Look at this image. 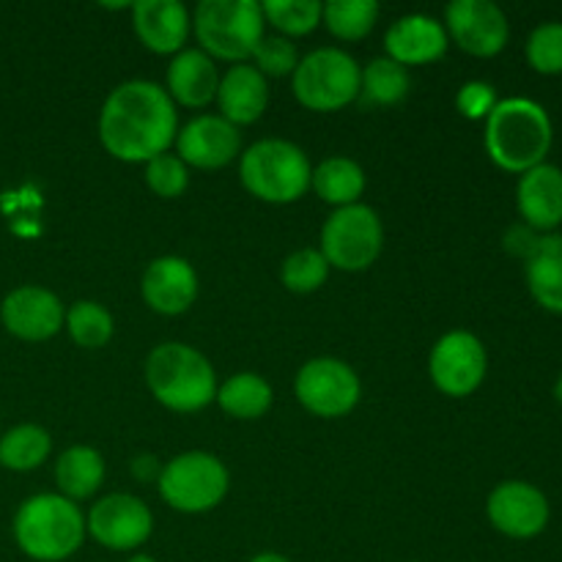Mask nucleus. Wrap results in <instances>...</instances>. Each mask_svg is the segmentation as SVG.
<instances>
[{
    "mask_svg": "<svg viewBox=\"0 0 562 562\" xmlns=\"http://www.w3.org/2000/svg\"><path fill=\"white\" fill-rule=\"evenodd\" d=\"M86 530L99 547L110 552H132L151 538L154 516L135 494H108L91 505Z\"/></svg>",
    "mask_w": 562,
    "mask_h": 562,
    "instance_id": "nucleus-12",
    "label": "nucleus"
},
{
    "mask_svg": "<svg viewBox=\"0 0 562 562\" xmlns=\"http://www.w3.org/2000/svg\"><path fill=\"white\" fill-rule=\"evenodd\" d=\"M220 71L217 60L209 58L201 47L181 49L173 55L165 75V91L181 108H206L217 99Z\"/></svg>",
    "mask_w": 562,
    "mask_h": 562,
    "instance_id": "nucleus-21",
    "label": "nucleus"
},
{
    "mask_svg": "<svg viewBox=\"0 0 562 562\" xmlns=\"http://www.w3.org/2000/svg\"><path fill=\"white\" fill-rule=\"evenodd\" d=\"M488 371L486 346L467 329L442 335L428 357V373L434 387L450 398H467L483 384Z\"/></svg>",
    "mask_w": 562,
    "mask_h": 562,
    "instance_id": "nucleus-11",
    "label": "nucleus"
},
{
    "mask_svg": "<svg viewBox=\"0 0 562 562\" xmlns=\"http://www.w3.org/2000/svg\"><path fill=\"white\" fill-rule=\"evenodd\" d=\"M64 327L69 338L82 349H102L113 338V316L104 305L91 300H80L71 307H66Z\"/></svg>",
    "mask_w": 562,
    "mask_h": 562,
    "instance_id": "nucleus-30",
    "label": "nucleus"
},
{
    "mask_svg": "<svg viewBox=\"0 0 562 562\" xmlns=\"http://www.w3.org/2000/svg\"><path fill=\"white\" fill-rule=\"evenodd\" d=\"M179 135V113L162 86L126 80L110 91L99 113V140L121 162H151L168 154Z\"/></svg>",
    "mask_w": 562,
    "mask_h": 562,
    "instance_id": "nucleus-1",
    "label": "nucleus"
},
{
    "mask_svg": "<svg viewBox=\"0 0 562 562\" xmlns=\"http://www.w3.org/2000/svg\"><path fill=\"white\" fill-rule=\"evenodd\" d=\"M525 280L532 300L549 313L562 316V234L541 236L525 261Z\"/></svg>",
    "mask_w": 562,
    "mask_h": 562,
    "instance_id": "nucleus-23",
    "label": "nucleus"
},
{
    "mask_svg": "<svg viewBox=\"0 0 562 562\" xmlns=\"http://www.w3.org/2000/svg\"><path fill=\"white\" fill-rule=\"evenodd\" d=\"M231 486L223 461L203 450H190L162 467L157 477L159 497L179 514H206L217 508Z\"/></svg>",
    "mask_w": 562,
    "mask_h": 562,
    "instance_id": "nucleus-8",
    "label": "nucleus"
},
{
    "mask_svg": "<svg viewBox=\"0 0 562 562\" xmlns=\"http://www.w3.org/2000/svg\"><path fill=\"white\" fill-rule=\"evenodd\" d=\"M143 176H146L148 190L157 198H168V201L184 195L187 187H190V168L170 151L146 162V173Z\"/></svg>",
    "mask_w": 562,
    "mask_h": 562,
    "instance_id": "nucleus-34",
    "label": "nucleus"
},
{
    "mask_svg": "<svg viewBox=\"0 0 562 562\" xmlns=\"http://www.w3.org/2000/svg\"><path fill=\"white\" fill-rule=\"evenodd\" d=\"M516 206L536 234H554L562 225V168L543 162L519 176Z\"/></svg>",
    "mask_w": 562,
    "mask_h": 562,
    "instance_id": "nucleus-20",
    "label": "nucleus"
},
{
    "mask_svg": "<svg viewBox=\"0 0 562 562\" xmlns=\"http://www.w3.org/2000/svg\"><path fill=\"white\" fill-rule=\"evenodd\" d=\"M486 154L508 173H527L547 162L554 126L543 104L527 97L499 99L486 119Z\"/></svg>",
    "mask_w": 562,
    "mask_h": 562,
    "instance_id": "nucleus-2",
    "label": "nucleus"
},
{
    "mask_svg": "<svg viewBox=\"0 0 562 562\" xmlns=\"http://www.w3.org/2000/svg\"><path fill=\"white\" fill-rule=\"evenodd\" d=\"M263 20L278 31V36H285L294 42L296 36H307L322 25L324 3L318 0H267L261 3Z\"/></svg>",
    "mask_w": 562,
    "mask_h": 562,
    "instance_id": "nucleus-31",
    "label": "nucleus"
},
{
    "mask_svg": "<svg viewBox=\"0 0 562 562\" xmlns=\"http://www.w3.org/2000/svg\"><path fill=\"white\" fill-rule=\"evenodd\" d=\"M376 0H329L324 3L322 22L340 42H362L379 22Z\"/></svg>",
    "mask_w": 562,
    "mask_h": 562,
    "instance_id": "nucleus-29",
    "label": "nucleus"
},
{
    "mask_svg": "<svg viewBox=\"0 0 562 562\" xmlns=\"http://www.w3.org/2000/svg\"><path fill=\"white\" fill-rule=\"evenodd\" d=\"M104 481V459L99 450L88 445H75L64 450L55 461V483H58L60 497L80 503L93 497Z\"/></svg>",
    "mask_w": 562,
    "mask_h": 562,
    "instance_id": "nucleus-24",
    "label": "nucleus"
},
{
    "mask_svg": "<svg viewBox=\"0 0 562 562\" xmlns=\"http://www.w3.org/2000/svg\"><path fill=\"white\" fill-rule=\"evenodd\" d=\"M241 154V135L223 115H198L176 135V157L187 168L220 170Z\"/></svg>",
    "mask_w": 562,
    "mask_h": 562,
    "instance_id": "nucleus-16",
    "label": "nucleus"
},
{
    "mask_svg": "<svg viewBox=\"0 0 562 562\" xmlns=\"http://www.w3.org/2000/svg\"><path fill=\"white\" fill-rule=\"evenodd\" d=\"M409 69L390 60L387 55L373 58L366 69L360 71V108H395L409 97Z\"/></svg>",
    "mask_w": 562,
    "mask_h": 562,
    "instance_id": "nucleus-26",
    "label": "nucleus"
},
{
    "mask_svg": "<svg viewBox=\"0 0 562 562\" xmlns=\"http://www.w3.org/2000/svg\"><path fill=\"white\" fill-rule=\"evenodd\" d=\"M53 439L42 426H16L0 437V467L11 472H31L49 459Z\"/></svg>",
    "mask_w": 562,
    "mask_h": 562,
    "instance_id": "nucleus-28",
    "label": "nucleus"
},
{
    "mask_svg": "<svg viewBox=\"0 0 562 562\" xmlns=\"http://www.w3.org/2000/svg\"><path fill=\"white\" fill-rule=\"evenodd\" d=\"M554 398H558V404H562V373L558 376V382H554Z\"/></svg>",
    "mask_w": 562,
    "mask_h": 562,
    "instance_id": "nucleus-41",
    "label": "nucleus"
},
{
    "mask_svg": "<svg viewBox=\"0 0 562 562\" xmlns=\"http://www.w3.org/2000/svg\"><path fill=\"white\" fill-rule=\"evenodd\" d=\"M486 516L497 532L514 541H530L538 538L549 525L547 494L527 481H505L488 494Z\"/></svg>",
    "mask_w": 562,
    "mask_h": 562,
    "instance_id": "nucleus-14",
    "label": "nucleus"
},
{
    "mask_svg": "<svg viewBox=\"0 0 562 562\" xmlns=\"http://www.w3.org/2000/svg\"><path fill=\"white\" fill-rule=\"evenodd\" d=\"M294 395L311 415L335 420L355 412L360 404L362 384L355 368L335 357H316L305 362L294 379Z\"/></svg>",
    "mask_w": 562,
    "mask_h": 562,
    "instance_id": "nucleus-10",
    "label": "nucleus"
},
{
    "mask_svg": "<svg viewBox=\"0 0 562 562\" xmlns=\"http://www.w3.org/2000/svg\"><path fill=\"white\" fill-rule=\"evenodd\" d=\"M329 278V263L316 247H302L291 252L280 267V280L291 294H313L322 289Z\"/></svg>",
    "mask_w": 562,
    "mask_h": 562,
    "instance_id": "nucleus-32",
    "label": "nucleus"
},
{
    "mask_svg": "<svg viewBox=\"0 0 562 562\" xmlns=\"http://www.w3.org/2000/svg\"><path fill=\"white\" fill-rule=\"evenodd\" d=\"M311 159L296 143L267 137L241 154L239 179L252 198L274 206L296 203L311 190Z\"/></svg>",
    "mask_w": 562,
    "mask_h": 562,
    "instance_id": "nucleus-5",
    "label": "nucleus"
},
{
    "mask_svg": "<svg viewBox=\"0 0 562 562\" xmlns=\"http://www.w3.org/2000/svg\"><path fill=\"white\" fill-rule=\"evenodd\" d=\"M538 241H541V236H538L530 225L521 223V225H514V228L505 234V250H508L510 256L525 258L527 261V258L532 256V250L538 247Z\"/></svg>",
    "mask_w": 562,
    "mask_h": 562,
    "instance_id": "nucleus-37",
    "label": "nucleus"
},
{
    "mask_svg": "<svg viewBox=\"0 0 562 562\" xmlns=\"http://www.w3.org/2000/svg\"><path fill=\"white\" fill-rule=\"evenodd\" d=\"M360 71L362 66L346 49H313L291 75V91L313 113H338L360 97Z\"/></svg>",
    "mask_w": 562,
    "mask_h": 562,
    "instance_id": "nucleus-7",
    "label": "nucleus"
},
{
    "mask_svg": "<svg viewBox=\"0 0 562 562\" xmlns=\"http://www.w3.org/2000/svg\"><path fill=\"white\" fill-rule=\"evenodd\" d=\"M126 562H157V560H154L151 554H143V552H137V554H132V558L126 560Z\"/></svg>",
    "mask_w": 562,
    "mask_h": 562,
    "instance_id": "nucleus-40",
    "label": "nucleus"
},
{
    "mask_svg": "<svg viewBox=\"0 0 562 562\" xmlns=\"http://www.w3.org/2000/svg\"><path fill=\"white\" fill-rule=\"evenodd\" d=\"M143 302L159 316H181L198 300V272L187 258L159 256L140 280Z\"/></svg>",
    "mask_w": 562,
    "mask_h": 562,
    "instance_id": "nucleus-17",
    "label": "nucleus"
},
{
    "mask_svg": "<svg viewBox=\"0 0 562 562\" xmlns=\"http://www.w3.org/2000/svg\"><path fill=\"white\" fill-rule=\"evenodd\" d=\"M311 187L329 206H355L366 192V170L351 157H329L313 168Z\"/></svg>",
    "mask_w": 562,
    "mask_h": 562,
    "instance_id": "nucleus-25",
    "label": "nucleus"
},
{
    "mask_svg": "<svg viewBox=\"0 0 562 562\" xmlns=\"http://www.w3.org/2000/svg\"><path fill=\"white\" fill-rule=\"evenodd\" d=\"M445 31L467 55L494 58L508 47L510 22L492 0H453L445 9Z\"/></svg>",
    "mask_w": 562,
    "mask_h": 562,
    "instance_id": "nucleus-13",
    "label": "nucleus"
},
{
    "mask_svg": "<svg viewBox=\"0 0 562 562\" xmlns=\"http://www.w3.org/2000/svg\"><path fill=\"white\" fill-rule=\"evenodd\" d=\"M497 91H494L492 82H483V80H472L467 86H461L459 97H456V108L461 110L464 119H488L494 108H497Z\"/></svg>",
    "mask_w": 562,
    "mask_h": 562,
    "instance_id": "nucleus-36",
    "label": "nucleus"
},
{
    "mask_svg": "<svg viewBox=\"0 0 562 562\" xmlns=\"http://www.w3.org/2000/svg\"><path fill=\"white\" fill-rule=\"evenodd\" d=\"M527 64L538 75H562V22H543L527 38Z\"/></svg>",
    "mask_w": 562,
    "mask_h": 562,
    "instance_id": "nucleus-33",
    "label": "nucleus"
},
{
    "mask_svg": "<svg viewBox=\"0 0 562 562\" xmlns=\"http://www.w3.org/2000/svg\"><path fill=\"white\" fill-rule=\"evenodd\" d=\"M448 47L450 38L445 25L428 14L398 16L390 25V31L384 33L387 58L401 64L404 69H409V66L437 64L439 58H445Z\"/></svg>",
    "mask_w": 562,
    "mask_h": 562,
    "instance_id": "nucleus-18",
    "label": "nucleus"
},
{
    "mask_svg": "<svg viewBox=\"0 0 562 562\" xmlns=\"http://www.w3.org/2000/svg\"><path fill=\"white\" fill-rule=\"evenodd\" d=\"M214 401L225 415L236 417V420H258L272 409L274 393L267 379L258 376V373H236V376L217 384V398Z\"/></svg>",
    "mask_w": 562,
    "mask_h": 562,
    "instance_id": "nucleus-27",
    "label": "nucleus"
},
{
    "mask_svg": "<svg viewBox=\"0 0 562 562\" xmlns=\"http://www.w3.org/2000/svg\"><path fill=\"white\" fill-rule=\"evenodd\" d=\"M0 318L14 338L27 340V344H42V340L55 338L60 333L66 307L49 289L20 285V289L5 294L3 305H0Z\"/></svg>",
    "mask_w": 562,
    "mask_h": 562,
    "instance_id": "nucleus-15",
    "label": "nucleus"
},
{
    "mask_svg": "<svg viewBox=\"0 0 562 562\" xmlns=\"http://www.w3.org/2000/svg\"><path fill=\"white\" fill-rule=\"evenodd\" d=\"M250 562H291V560L283 558V554H278V552H261V554H256Z\"/></svg>",
    "mask_w": 562,
    "mask_h": 562,
    "instance_id": "nucleus-39",
    "label": "nucleus"
},
{
    "mask_svg": "<svg viewBox=\"0 0 562 562\" xmlns=\"http://www.w3.org/2000/svg\"><path fill=\"white\" fill-rule=\"evenodd\" d=\"M132 470H135V475L140 477V481H148V477H159V472H162V467H157V459L154 456H137L135 464H132Z\"/></svg>",
    "mask_w": 562,
    "mask_h": 562,
    "instance_id": "nucleus-38",
    "label": "nucleus"
},
{
    "mask_svg": "<svg viewBox=\"0 0 562 562\" xmlns=\"http://www.w3.org/2000/svg\"><path fill=\"white\" fill-rule=\"evenodd\" d=\"M267 20L256 0H203L192 14V33L212 60L250 64Z\"/></svg>",
    "mask_w": 562,
    "mask_h": 562,
    "instance_id": "nucleus-6",
    "label": "nucleus"
},
{
    "mask_svg": "<svg viewBox=\"0 0 562 562\" xmlns=\"http://www.w3.org/2000/svg\"><path fill=\"white\" fill-rule=\"evenodd\" d=\"M384 228L379 214L366 203L335 209L322 228V256L329 269L366 272L382 256Z\"/></svg>",
    "mask_w": 562,
    "mask_h": 562,
    "instance_id": "nucleus-9",
    "label": "nucleus"
},
{
    "mask_svg": "<svg viewBox=\"0 0 562 562\" xmlns=\"http://www.w3.org/2000/svg\"><path fill=\"white\" fill-rule=\"evenodd\" d=\"M269 104L267 77L252 64H236L220 77L217 108L228 124L236 130L247 124H256Z\"/></svg>",
    "mask_w": 562,
    "mask_h": 562,
    "instance_id": "nucleus-22",
    "label": "nucleus"
},
{
    "mask_svg": "<svg viewBox=\"0 0 562 562\" xmlns=\"http://www.w3.org/2000/svg\"><path fill=\"white\" fill-rule=\"evenodd\" d=\"M252 66L263 77H291L300 66V49L285 36H263L258 49L252 53Z\"/></svg>",
    "mask_w": 562,
    "mask_h": 562,
    "instance_id": "nucleus-35",
    "label": "nucleus"
},
{
    "mask_svg": "<svg viewBox=\"0 0 562 562\" xmlns=\"http://www.w3.org/2000/svg\"><path fill=\"white\" fill-rule=\"evenodd\" d=\"M146 384L154 398L170 412L192 415L217 398L214 366L192 346L168 340L159 344L146 360Z\"/></svg>",
    "mask_w": 562,
    "mask_h": 562,
    "instance_id": "nucleus-3",
    "label": "nucleus"
},
{
    "mask_svg": "<svg viewBox=\"0 0 562 562\" xmlns=\"http://www.w3.org/2000/svg\"><path fill=\"white\" fill-rule=\"evenodd\" d=\"M132 25L143 47L157 55H179L192 31L181 0H140L132 5Z\"/></svg>",
    "mask_w": 562,
    "mask_h": 562,
    "instance_id": "nucleus-19",
    "label": "nucleus"
},
{
    "mask_svg": "<svg viewBox=\"0 0 562 562\" xmlns=\"http://www.w3.org/2000/svg\"><path fill=\"white\" fill-rule=\"evenodd\" d=\"M86 516L80 505L60 494H36L14 516V541L36 562L69 560L86 541Z\"/></svg>",
    "mask_w": 562,
    "mask_h": 562,
    "instance_id": "nucleus-4",
    "label": "nucleus"
}]
</instances>
